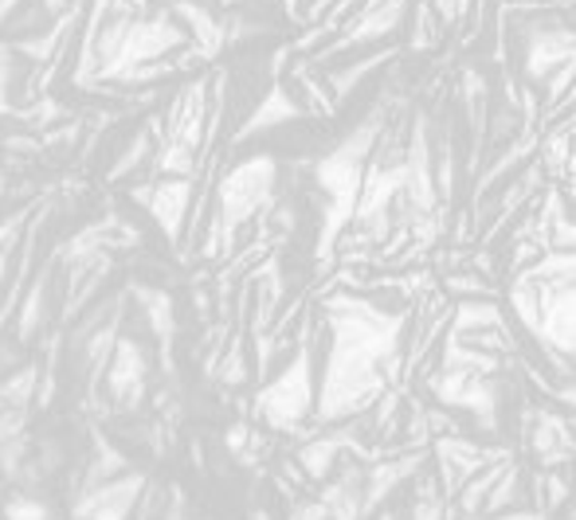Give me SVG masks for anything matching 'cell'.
<instances>
[{
    "label": "cell",
    "mask_w": 576,
    "mask_h": 520,
    "mask_svg": "<svg viewBox=\"0 0 576 520\" xmlns=\"http://www.w3.org/2000/svg\"><path fill=\"white\" fill-rule=\"evenodd\" d=\"M263 172H268V165L255 161L248 165V169H235L232 177L224 180V188H220V240H232V231L240 227V220L251 215V204H255L263 184H268Z\"/></svg>",
    "instance_id": "cell-1"
},
{
    "label": "cell",
    "mask_w": 576,
    "mask_h": 520,
    "mask_svg": "<svg viewBox=\"0 0 576 520\" xmlns=\"http://www.w3.org/2000/svg\"><path fill=\"white\" fill-rule=\"evenodd\" d=\"M189 177H169V180H154V184H142L134 188V197L146 204V212L157 220V227L177 240L181 235V223H185V212H189Z\"/></svg>",
    "instance_id": "cell-2"
},
{
    "label": "cell",
    "mask_w": 576,
    "mask_h": 520,
    "mask_svg": "<svg viewBox=\"0 0 576 520\" xmlns=\"http://www.w3.org/2000/svg\"><path fill=\"white\" fill-rule=\"evenodd\" d=\"M142 478H111L103 486H86L83 501H78V520H126L134 509Z\"/></svg>",
    "instance_id": "cell-3"
},
{
    "label": "cell",
    "mask_w": 576,
    "mask_h": 520,
    "mask_svg": "<svg viewBox=\"0 0 576 520\" xmlns=\"http://www.w3.org/2000/svg\"><path fill=\"white\" fill-rule=\"evenodd\" d=\"M146 375H149V364L142 357V349L134 341H118L111 357V392H114V403L129 407V403H138L142 388H146Z\"/></svg>",
    "instance_id": "cell-4"
},
{
    "label": "cell",
    "mask_w": 576,
    "mask_h": 520,
    "mask_svg": "<svg viewBox=\"0 0 576 520\" xmlns=\"http://www.w3.org/2000/svg\"><path fill=\"white\" fill-rule=\"evenodd\" d=\"M157 149H161V146H154V137H149V129H142V134L134 137V146H129L126 153H122L118 161H114L111 177H114V180H122V177H126V172L142 169V165H154Z\"/></svg>",
    "instance_id": "cell-5"
},
{
    "label": "cell",
    "mask_w": 576,
    "mask_h": 520,
    "mask_svg": "<svg viewBox=\"0 0 576 520\" xmlns=\"http://www.w3.org/2000/svg\"><path fill=\"white\" fill-rule=\"evenodd\" d=\"M9 517L12 520H52V517H48V509H40L35 501H17L9 509Z\"/></svg>",
    "instance_id": "cell-6"
}]
</instances>
